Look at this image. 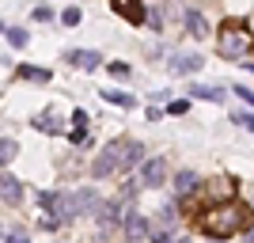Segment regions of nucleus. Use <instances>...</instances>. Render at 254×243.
<instances>
[{
	"mask_svg": "<svg viewBox=\"0 0 254 243\" xmlns=\"http://www.w3.org/2000/svg\"><path fill=\"white\" fill-rule=\"evenodd\" d=\"M243 221H247V209L239 201H220V205L201 213V232L212 236V240H228L232 232L243 228Z\"/></svg>",
	"mask_w": 254,
	"mask_h": 243,
	"instance_id": "nucleus-1",
	"label": "nucleus"
},
{
	"mask_svg": "<svg viewBox=\"0 0 254 243\" xmlns=\"http://www.w3.org/2000/svg\"><path fill=\"white\" fill-rule=\"evenodd\" d=\"M216 50H220V57H228V61H243L247 53L254 50V38H251V31H247L243 23H224L220 38H216Z\"/></svg>",
	"mask_w": 254,
	"mask_h": 243,
	"instance_id": "nucleus-2",
	"label": "nucleus"
},
{
	"mask_svg": "<svg viewBox=\"0 0 254 243\" xmlns=\"http://www.w3.org/2000/svg\"><path fill=\"white\" fill-rule=\"evenodd\" d=\"M38 201H42L46 213H53V217L64 221V224L80 217V213H76V201H72V194H68V190H42V194H38Z\"/></svg>",
	"mask_w": 254,
	"mask_h": 243,
	"instance_id": "nucleus-3",
	"label": "nucleus"
},
{
	"mask_svg": "<svg viewBox=\"0 0 254 243\" xmlns=\"http://www.w3.org/2000/svg\"><path fill=\"white\" fill-rule=\"evenodd\" d=\"M122 160H126V141H110V145L91 160V175H95V179L114 175V171H122Z\"/></svg>",
	"mask_w": 254,
	"mask_h": 243,
	"instance_id": "nucleus-4",
	"label": "nucleus"
},
{
	"mask_svg": "<svg viewBox=\"0 0 254 243\" xmlns=\"http://www.w3.org/2000/svg\"><path fill=\"white\" fill-rule=\"evenodd\" d=\"M126 201L118 198V201H103V205H99V213H95V221H99V232L103 236H110L118 228V224H126Z\"/></svg>",
	"mask_w": 254,
	"mask_h": 243,
	"instance_id": "nucleus-5",
	"label": "nucleus"
},
{
	"mask_svg": "<svg viewBox=\"0 0 254 243\" xmlns=\"http://www.w3.org/2000/svg\"><path fill=\"white\" fill-rule=\"evenodd\" d=\"M163 179H167V160H163V156H152V160L140 163V175H137L140 186L156 190V186H163Z\"/></svg>",
	"mask_w": 254,
	"mask_h": 243,
	"instance_id": "nucleus-6",
	"label": "nucleus"
},
{
	"mask_svg": "<svg viewBox=\"0 0 254 243\" xmlns=\"http://www.w3.org/2000/svg\"><path fill=\"white\" fill-rule=\"evenodd\" d=\"M201 53H175V57H171L167 61V69L175 76H193V73H201Z\"/></svg>",
	"mask_w": 254,
	"mask_h": 243,
	"instance_id": "nucleus-7",
	"label": "nucleus"
},
{
	"mask_svg": "<svg viewBox=\"0 0 254 243\" xmlns=\"http://www.w3.org/2000/svg\"><path fill=\"white\" fill-rule=\"evenodd\" d=\"M144 236H152L148 221H144L137 209H129V213H126V240H129V243H140Z\"/></svg>",
	"mask_w": 254,
	"mask_h": 243,
	"instance_id": "nucleus-8",
	"label": "nucleus"
},
{
	"mask_svg": "<svg viewBox=\"0 0 254 243\" xmlns=\"http://www.w3.org/2000/svg\"><path fill=\"white\" fill-rule=\"evenodd\" d=\"M72 201H76V213H80V217H87V213H99V205H103V198H99L95 186H84V190H76V194H72Z\"/></svg>",
	"mask_w": 254,
	"mask_h": 243,
	"instance_id": "nucleus-9",
	"label": "nucleus"
},
{
	"mask_svg": "<svg viewBox=\"0 0 254 243\" xmlns=\"http://www.w3.org/2000/svg\"><path fill=\"white\" fill-rule=\"evenodd\" d=\"M68 65L80 69V73H95L99 65H103V53H95V50H72V53H68Z\"/></svg>",
	"mask_w": 254,
	"mask_h": 243,
	"instance_id": "nucleus-10",
	"label": "nucleus"
},
{
	"mask_svg": "<svg viewBox=\"0 0 254 243\" xmlns=\"http://www.w3.org/2000/svg\"><path fill=\"white\" fill-rule=\"evenodd\" d=\"M110 4H114V11H118V15H122V19H129V23H133V27L148 19V11L140 8V0H110Z\"/></svg>",
	"mask_w": 254,
	"mask_h": 243,
	"instance_id": "nucleus-11",
	"label": "nucleus"
},
{
	"mask_svg": "<svg viewBox=\"0 0 254 243\" xmlns=\"http://www.w3.org/2000/svg\"><path fill=\"white\" fill-rule=\"evenodd\" d=\"M182 23H186V34H190V38H205V34H209V19H205L197 8L182 11Z\"/></svg>",
	"mask_w": 254,
	"mask_h": 243,
	"instance_id": "nucleus-12",
	"label": "nucleus"
},
{
	"mask_svg": "<svg viewBox=\"0 0 254 243\" xmlns=\"http://www.w3.org/2000/svg\"><path fill=\"white\" fill-rule=\"evenodd\" d=\"M0 190H4V205H19V198H23V186H19V179L11 175V171H4V179H0Z\"/></svg>",
	"mask_w": 254,
	"mask_h": 243,
	"instance_id": "nucleus-13",
	"label": "nucleus"
},
{
	"mask_svg": "<svg viewBox=\"0 0 254 243\" xmlns=\"http://www.w3.org/2000/svg\"><path fill=\"white\" fill-rule=\"evenodd\" d=\"M197 175H193V171H179V175H175V182H171V186H175V194H179V198H190L193 190H197Z\"/></svg>",
	"mask_w": 254,
	"mask_h": 243,
	"instance_id": "nucleus-14",
	"label": "nucleus"
},
{
	"mask_svg": "<svg viewBox=\"0 0 254 243\" xmlns=\"http://www.w3.org/2000/svg\"><path fill=\"white\" fill-rule=\"evenodd\" d=\"M99 95L106 99V103H114V106H137V95H129V91H118V87H103V91H99Z\"/></svg>",
	"mask_w": 254,
	"mask_h": 243,
	"instance_id": "nucleus-15",
	"label": "nucleus"
},
{
	"mask_svg": "<svg viewBox=\"0 0 254 243\" xmlns=\"http://www.w3.org/2000/svg\"><path fill=\"white\" fill-rule=\"evenodd\" d=\"M15 76H19V80H31V84H50V69H34V65H19Z\"/></svg>",
	"mask_w": 254,
	"mask_h": 243,
	"instance_id": "nucleus-16",
	"label": "nucleus"
},
{
	"mask_svg": "<svg viewBox=\"0 0 254 243\" xmlns=\"http://www.w3.org/2000/svg\"><path fill=\"white\" fill-rule=\"evenodd\" d=\"M190 95L193 99H205V103H224V91H220V87H212V84H193Z\"/></svg>",
	"mask_w": 254,
	"mask_h": 243,
	"instance_id": "nucleus-17",
	"label": "nucleus"
},
{
	"mask_svg": "<svg viewBox=\"0 0 254 243\" xmlns=\"http://www.w3.org/2000/svg\"><path fill=\"white\" fill-rule=\"evenodd\" d=\"M232 190H235V182L232 179H228V182H212V186H209V190H205V198H212V201H216V205H220V198H232Z\"/></svg>",
	"mask_w": 254,
	"mask_h": 243,
	"instance_id": "nucleus-18",
	"label": "nucleus"
},
{
	"mask_svg": "<svg viewBox=\"0 0 254 243\" xmlns=\"http://www.w3.org/2000/svg\"><path fill=\"white\" fill-rule=\"evenodd\" d=\"M34 129H38V133H61V126H57L53 114H38L34 118Z\"/></svg>",
	"mask_w": 254,
	"mask_h": 243,
	"instance_id": "nucleus-19",
	"label": "nucleus"
},
{
	"mask_svg": "<svg viewBox=\"0 0 254 243\" xmlns=\"http://www.w3.org/2000/svg\"><path fill=\"white\" fill-rule=\"evenodd\" d=\"M4 38H8V46H15V50L27 46V31H23V27H4Z\"/></svg>",
	"mask_w": 254,
	"mask_h": 243,
	"instance_id": "nucleus-20",
	"label": "nucleus"
},
{
	"mask_svg": "<svg viewBox=\"0 0 254 243\" xmlns=\"http://www.w3.org/2000/svg\"><path fill=\"white\" fill-rule=\"evenodd\" d=\"M15 152H19V148H15V141H11V137L0 141V160H4V163H11V156H15Z\"/></svg>",
	"mask_w": 254,
	"mask_h": 243,
	"instance_id": "nucleus-21",
	"label": "nucleus"
},
{
	"mask_svg": "<svg viewBox=\"0 0 254 243\" xmlns=\"http://www.w3.org/2000/svg\"><path fill=\"white\" fill-rule=\"evenodd\" d=\"M80 19H84V15H80V8H64V11H61V23H64V27H80Z\"/></svg>",
	"mask_w": 254,
	"mask_h": 243,
	"instance_id": "nucleus-22",
	"label": "nucleus"
},
{
	"mask_svg": "<svg viewBox=\"0 0 254 243\" xmlns=\"http://www.w3.org/2000/svg\"><path fill=\"white\" fill-rule=\"evenodd\" d=\"M148 27H152V31H167V23H163V11H159V8H148Z\"/></svg>",
	"mask_w": 254,
	"mask_h": 243,
	"instance_id": "nucleus-23",
	"label": "nucleus"
},
{
	"mask_svg": "<svg viewBox=\"0 0 254 243\" xmlns=\"http://www.w3.org/2000/svg\"><path fill=\"white\" fill-rule=\"evenodd\" d=\"M186 110H190L186 99H171V103H167V114H186Z\"/></svg>",
	"mask_w": 254,
	"mask_h": 243,
	"instance_id": "nucleus-24",
	"label": "nucleus"
},
{
	"mask_svg": "<svg viewBox=\"0 0 254 243\" xmlns=\"http://www.w3.org/2000/svg\"><path fill=\"white\" fill-rule=\"evenodd\" d=\"M232 91H235V95H239V99H243V103H251V106H254V91H251V87H243V84H235Z\"/></svg>",
	"mask_w": 254,
	"mask_h": 243,
	"instance_id": "nucleus-25",
	"label": "nucleus"
},
{
	"mask_svg": "<svg viewBox=\"0 0 254 243\" xmlns=\"http://www.w3.org/2000/svg\"><path fill=\"white\" fill-rule=\"evenodd\" d=\"M232 122H239V126H243L247 133H254V114H235Z\"/></svg>",
	"mask_w": 254,
	"mask_h": 243,
	"instance_id": "nucleus-26",
	"label": "nucleus"
},
{
	"mask_svg": "<svg viewBox=\"0 0 254 243\" xmlns=\"http://www.w3.org/2000/svg\"><path fill=\"white\" fill-rule=\"evenodd\" d=\"M34 19H38V23H50V19H53V11L46 8V4H38V8H34Z\"/></svg>",
	"mask_w": 254,
	"mask_h": 243,
	"instance_id": "nucleus-27",
	"label": "nucleus"
},
{
	"mask_svg": "<svg viewBox=\"0 0 254 243\" xmlns=\"http://www.w3.org/2000/svg\"><path fill=\"white\" fill-rule=\"evenodd\" d=\"M106 69H110L114 76H129V65H126V61H110Z\"/></svg>",
	"mask_w": 254,
	"mask_h": 243,
	"instance_id": "nucleus-28",
	"label": "nucleus"
},
{
	"mask_svg": "<svg viewBox=\"0 0 254 243\" xmlns=\"http://www.w3.org/2000/svg\"><path fill=\"white\" fill-rule=\"evenodd\" d=\"M72 122H76L72 129H87V122H91V118H87V110H76V114H72Z\"/></svg>",
	"mask_w": 254,
	"mask_h": 243,
	"instance_id": "nucleus-29",
	"label": "nucleus"
},
{
	"mask_svg": "<svg viewBox=\"0 0 254 243\" xmlns=\"http://www.w3.org/2000/svg\"><path fill=\"white\" fill-rule=\"evenodd\" d=\"M68 141H72V145H84V141H87V129H68Z\"/></svg>",
	"mask_w": 254,
	"mask_h": 243,
	"instance_id": "nucleus-30",
	"label": "nucleus"
},
{
	"mask_svg": "<svg viewBox=\"0 0 254 243\" xmlns=\"http://www.w3.org/2000/svg\"><path fill=\"white\" fill-rule=\"evenodd\" d=\"M4 243H27V232H8V236H4Z\"/></svg>",
	"mask_w": 254,
	"mask_h": 243,
	"instance_id": "nucleus-31",
	"label": "nucleus"
},
{
	"mask_svg": "<svg viewBox=\"0 0 254 243\" xmlns=\"http://www.w3.org/2000/svg\"><path fill=\"white\" fill-rule=\"evenodd\" d=\"M171 243H190V240H186V236H175V240H171Z\"/></svg>",
	"mask_w": 254,
	"mask_h": 243,
	"instance_id": "nucleus-32",
	"label": "nucleus"
},
{
	"mask_svg": "<svg viewBox=\"0 0 254 243\" xmlns=\"http://www.w3.org/2000/svg\"><path fill=\"white\" fill-rule=\"evenodd\" d=\"M247 243H254V228H251V232H247Z\"/></svg>",
	"mask_w": 254,
	"mask_h": 243,
	"instance_id": "nucleus-33",
	"label": "nucleus"
}]
</instances>
